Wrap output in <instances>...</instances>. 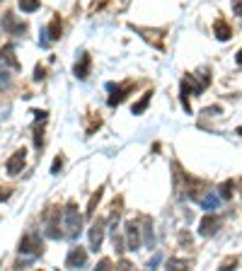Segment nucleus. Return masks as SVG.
<instances>
[{"instance_id": "5", "label": "nucleus", "mask_w": 242, "mask_h": 271, "mask_svg": "<svg viewBox=\"0 0 242 271\" xmlns=\"http://www.w3.org/2000/svg\"><path fill=\"white\" fill-rule=\"evenodd\" d=\"M85 264H87V252H85L83 247L70 250V254L65 257V266H68V269H80V266H85Z\"/></svg>"}, {"instance_id": "18", "label": "nucleus", "mask_w": 242, "mask_h": 271, "mask_svg": "<svg viewBox=\"0 0 242 271\" xmlns=\"http://www.w3.org/2000/svg\"><path fill=\"white\" fill-rule=\"evenodd\" d=\"M100 199H102V189H97V191L92 194V199H90V204H87V211H85V215H87V218H92L94 206H97V201H100Z\"/></svg>"}, {"instance_id": "19", "label": "nucleus", "mask_w": 242, "mask_h": 271, "mask_svg": "<svg viewBox=\"0 0 242 271\" xmlns=\"http://www.w3.org/2000/svg\"><path fill=\"white\" fill-rule=\"evenodd\" d=\"M8 87H10V75H8V70L0 68V90H8Z\"/></svg>"}, {"instance_id": "3", "label": "nucleus", "mask_w": 242, "mask_h": 271, "mask_svg": "<svg viewBox=\"0 0 242 271\" xmlns=\"http://www.w3.org/2000/svg\"><path fill=\"white\" fill-rule=\"evenodd\" d=\"M107 90H109V107H116V104H121L124 102V97L133 90V83H126V85H114V83H109L107 85Z\"/></svg>"}, {"instance_id": "7", "label": "nucleus", "mask_w": 242, "mask_h": 271, "mask_svg": "<svg viewBox=\"0 0 242 271\" xmlns=\"http://www.w3.org/2000/svg\"><path fill=\"white\" fill-rule=\"evenodd\" d=\"M126 240H129L131 252H136L140 247V230H138V223H136V220H129V223H126Z\"/></svg>"}, {"instance_id": "13", "label": "nucleus", "mask_w": 242, "mask_h": 271, "mask_svg": "<svg viewBox=\"0 0 242 271\" xmlns=\"http://www.w3.org/2000/svg\"><path fill=\"white\" fill-rule=\"evenodd\" d=\"M199 204H201L204 211H215V208L221 206V196H215L213 191H208L206 196H199Z\"/></svg>"}, {"instance_id": "11", "label": "nucleus", "mask_w": 242, "mask_h": 271, "mask_svg": "<svg viewBox=\"0 0 242 271\" xmlns=\"http://www.w3.org/2000/svg\"><path fill=\"white\" fill-rule=\"evenodd\" d=\"M3 29H5V32H10V34H22L27 27H25L22 22H17L12 12H8V15L3 17Z\"/></svg>"}, {"instance_id": "21", "label": "nucleus", "mask_w": 242, "mask_h": 271, "mask_svg": "<svg viewBox=\"0 0 242 271\" xmlns=\"http://www.w3.org/2000/svg\"><path fill=\"white\" fill-rule=\"evenodd\" d=\"M61 167H63V158H56V160H54V167H51V172H54V175H58V172H61Z\"/></svg>"}, {"instance_id": "23", "label": "nucleus", "mask_w": 242, "mask_h": 271, "mask_svg": "<svg viewBox=\"0 0 242 271\" xmlns=\"http://www.w3.org/2000/svg\"><path fill=\"white\" fill-rule=\"evenodd\" d=\"M34 80H44V68H37V70H34Z\"/></svg>"}, {"instance_id": "20", "label": "nucleus", "mask_w": 242, "mask_h": 271, "mask_svg": "<svg viewBox=\"0 0 242 271\" xmlns=\"http://www.w3.org/2000/svg\"><path fill=\"white\" fill-rule=\"evenodd\" d=\"M34 145H37L39 150L44 145V131H41V129H37V133H34Z\"/></svg>"}, {"instance_id": "1", "label": "nucleus", "mask_w": 242, "mask_h": 271, "mask_svg": "<svg viewBox=\"0 0 242 271\" xmlns=\"http://www.w3.org/2000/svg\"><path fill=\"white\" fill-rule=\"evenodd\" d=\"M63 225H65V237H70V240H75V237H80V233H83V215L78 213V208L75 206H68L63 211Z\"/></svg>"}, {"instance_id": "8", "label": "nucleus", "mask_w": 242, "mask_h": 271, "mask_svg": "<svg viewBox=\"0 0 242 271\" xmlns=\"http://www.w3.org/2000/svg\"><path fill=\"white\" fill-rule=\"evenodd\" d=\"M102 240H104V220H97L90 228V247H92L94 252L102 247Z\"/></svg>"}, {"instance_id": "22", "label": "nucleus", "mask_w": 242, "mask_h": 271, "mask_svg": "<svg viewBox=\"0 0 242 271\" xmlns=\"http://www.w3.org/2000/svg\"><path fill=\"white\" fill-rule=\"evenodd\" d=\"M167 266H170V269H175V266H177V269H182V266H189V262H182V259H172Z\"/></svg>"}, {"instance_id": "16", "label": "nucleus", "mask_w": 242, "mask_h": 271, "mask_svg": "<svg viewBox=\"0 0 242 271\" xmlns=\"http://www.w3.org/2000/svg\"><path fill=\"white\" fill-rule=\"evenodd\" d=\"M150 94H153V92H146L143 97H140V102H138V104H133V114H143L146 109H148V104H150Z\"/></svg>"}, {"instance_id": "9", "label": "nucleus", "mask_w": 242, "mask_h": 271, "mask_svg": "<svg viewBox=\"0 0 242 271\" xmlns=\"http://www.w3.org/2000/svg\"><path fill=\"white\" fill-rule=\"evenodd\" d=\"M90 66H92V58L87 56V54H80V58H78V63H75L73 73L78 80H85L87 75H90Z\"/></svg>"}, {"instance_id": "24", "label": "nucleus", "mask_w": 242, "mask_h": 271, "mask_svg": "<svg viewBox=\"0 0 242 271\" xmlns=\"http://www.w3.org/2000/svg\"><path fill=\"white\" fill-rule=\"evenodd\" d=\"M10 196V189H0V201H5Z\"/></svg>"}, {"instance_id": "2", "label": "nucleus", "mask_w": 242, "mask_h": 271, "mask_svg": "<svg viewBox=\"0 0 242 271\" xmlns=\"http://www.w3.org/2000/svg\"><path fill=\"white\" fill-rule=\"evenodd\" d=\"M41 252H44V244H41V240H39L34 233H29L22 237V242H19V254H25L29 259H37V257H41Z\"/></svg>"}, {"instance_id": "15", "label": "nucleus", "mask_w": 242, "mask_h": 271, "mask_svg": "<svg viewBox=\"0 0 242 271\" xmlns=\"http://www.w3.org/2000/svg\"><path fill=\"white\" fill-rule=\"evenodd\" d=\"M17 5L22 12H37L39 10V0H17Z\"/></svg>"}, {"instance_id": "25", "label": "nucleus", "mask_w": 242, "mask_h": 271, "mask_svg": "<svg viewBox=\"0 0 242 271\" xmlns=\"http://www.w3.org/2000/svg\"><path fill=\"white\" fill-rule=\"evenodd\" d=\"M109 266H112V262H109V259H102V262H100V269H109Z\"/></svg>"}, {"instance_id": "4", "label": "nucleus", "mask_w": 242, "mask_h": 271, "mask_svg": "<svg viewBox=\"0 0 242 271\" xmlns=\"http://www.w3.org/2000/svg\"><path fill=\"white\" fill-rule=\"evenodd\" d=\"M61 39V19H54L49 27L41 29V46H49L51 41H58Z\"/></svg>"}, {"instance_id": "12", "label": "nucleus", "mask_w": 242, "mask_h": 271, "mask_svg": "<svg viewBox=\"0 0 242 271\" xmlns=\"http://www.w3.org/2000/svg\"><path fill=\"white\" fill-rule=\"evenodd\" d=\"M0 61H3V63H8L12 70H19V61L15 58V46H12V44H8V46L0 48Z\"/></svg>"}, {"instance_id": "10", "label": "nucleus", "mask_w": 242, "mask_h": 271, "mask_svg": "<svg viewBox=\"0 0 242 271\" xmlns=\"http://www.w3.org/2000/svg\"><path fill=\"white\" fill-rule=\"evenodd\" d=\"M25 158H27V153H25V150H17V153L8 160V175H19V172L25 169Z\"/></svg>"}, {"instance_id": "6", "label": "nucleus", "mask_w": 242, "mask_h": 271, "mask_svg": "<svg viewBox=\"0 0 242 271\" xmlns=\"http://www.w3.org/2000/svg\"><path fill=\"white\" fill-rule=\"evenodd\" d=\"M218 228H221V218L218 215H206L204 220L199 223V233L204 237H211V235L218 233Z\"/></svg>"}, {"instance_id": "17", "label": "nucleus", "mask_w": 242, "mask_h": 271, "mask_svg": "<svg viewBox=\"0 0 242 271\" xmlns=\"http://www.w3.org/2000/svg\"><path fill=\"white\" fill-rule=\"evenodd\" d=\"M233 194H235V182L228 179L225 184H221V199H233Z\"/></svg>"}, {"instance_id": "14", "label": "nucleus", "mask_w": 242, "mask_h": 271, "mask_svg": "<svg viewBox=\"0 0 242 271\" xmlns=\"http://www.w3.org/2000/svg\"><path fill=\"white\" fill-rule=\"evenodd\" d=\"M213 29H215V37L221 39V41H228V39L233 37V29L228 27V22H225V19H215Z\"/></svg>"}]
</instances>
